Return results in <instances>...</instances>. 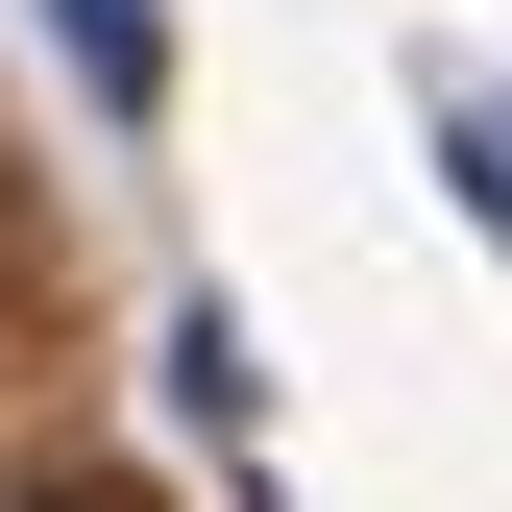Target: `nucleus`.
<instances>
[{"label":"nucleus","instance_id":"nucleus-3","mask_svg":"<svg viewBox=\"0 0 512 512\" xmlns=\"http://www.w3.org/2000/svg\"><path fill=\"white\" fill-rule=\"evenodd\" d=\"M0 512H122V488H0Z\"/></svg>","mask_w":512,"mask_h":512},{"label":"nucleus","instance_id":"nucleus-1","mask_svg":"<svg viewBox=\"0 0 512 512\" xmlns=\"http://www.w3.org/2000/svg\"><path fill=\"white\" fill-rule=\"evenodd\" d=\"M49 49L98 74V122H147V98H171V25H147V0H49Z\"/></svg>","mask_w":512,"mask_h":512},{"label":"nucleus","instance_id":"nucleus-2","mask_svg":"<svg viewBox=\"0 0 512 512\" xmlns=\"http://www.w3.org/2000/svg\"><path fill=\"white\" fill-rule=\"evenodd\" d=\"M25 269H49V220H25V171H0V293H25Z\"/></svg>","mask_w":512,"mask_h":512}]
</instances>
